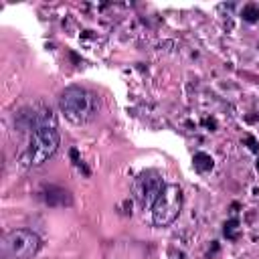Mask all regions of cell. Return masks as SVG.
I'll use <instances>...</instances> for the list:
<instances>
[{
  "label": "cell",
  "mask_w": 259,
  "mask_h": 259,
  "mask_svg": "<svg viewBox=\"0 0 259 259\" xmlns=\"http://www.w3.org/2000/svg\"><path fill=\"white\" fill-rule=\"evenodd\" d=\"M59 127L51 107H42L34 113V125L28 138V146L24 152L26 166H42L59 148Z\"/></svg>",
  "instance_id": "6da1fadb"
},
{
  "label": "cell",
  "mask_w": 259,
  "mask_h": 259,
  "mask_svg": "<svg viewBox=\"0 0 259 259\" xmlns=\"http://www.w3.org/2000/svg\"><path fill=\"white\" fill-rule=\"evenodd\" d=\"M59 109L75 125L89 123L97 111H99V99L93 91L81 87V85H69L63 89L59 97Z\"/></svg>",
  "instance_id": "7a4b0ae2"
},
{
  "label": "cell",
  "mask_w": 259,
  "mask_h": 259,
  "mask_svg": "<svg viewBox=\"0 0 259 259\" xmlns=\"http://www.w3.org/2000/svg\"><path fill=\"white\" fill-rule=\"evenodd\" d=\"M182 208V190L178 184H166L152 206V221L156 227L172 225Z\"/></svg>",
  "instance_id": "3957f363"
},
{
  "label": "cell",
  "mask_w": 259,
  "mask_h": 259,
  "mask_svg": "<svg viewBox=\"0 0 259 259\" xmlns=\"http://www.w3.org/2000/svg\"><path fill=\"white\" fill-rule=\"evenodd\" d=\"M2 247L12 259H32L40 249V237L28 229H14L4 235Z\"/></svg>",
  "instance_id": "277c9868"
},
{
  "label": "cell",
  "mask_w": 259,
  "mask_h": 259,
  "mask_svg": "<svg viewBox=\"0 0 259 259\" xmlns=\"http://www.w3.org/2000/svg\"><path fill=\"white\" fill-rule=\"evenodd\" d=\"M164 184H162V176L156 170H146L142 172L136 182H134V192L138 196V200L142 202V206H154L158 194L162 192Z\"/></svg>",
  "instance_id": "5b68a950"
},
{
  "label": "cell",
  "mask_w": 259,
  "mask_h": 259,
  "mask_svg": "<svg viewBox=\"0 0 259 259\" xmlns=\"http://www.w3.org/2000/svg\"><path fill=\"white\" fill-rule=\"evenodd\" d=\"M194 166H196L198 170L206 172V170H210V168H212V158H210L208 154H202V152H198V154L194 156Z\"/></svg>",
  "instance_id": "8992f818"
},
{
  "label": "cell",
  "mask_w": 259,
  "mask_h": 259,
  "mask_svg": "<svg viewBox=\"0 0 259 259\" xmlns=\"http://www.w3.org/2000/svg\"><path fill=\"white\" fill-rule=\"evenodd\" d=\"M243 16H245L247 20H255V18L259 16V8H257L255 4H247V6L243 8Z\"/></svg>",
  "instance_id": "52a82bcc"
}]
</instances>
